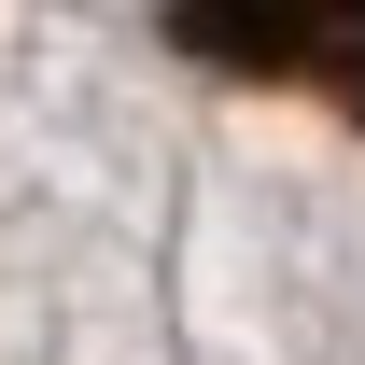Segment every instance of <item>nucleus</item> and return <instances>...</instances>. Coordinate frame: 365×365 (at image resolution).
<instances>
[{"mask_svg": "<svg viewBox=\"0 0 365 365\" xmlns=\"http://www.w3.org/2000/svg\"><path fill=\"white\" fill-rule=\"evenodd\" d=\"M169 43L225 56L253 85H309V98H337L365 127V0H182Z\"/></svg>", "mask_w": 365, "mask_h": 365, "instance_id": "nucleus-1", "label": "nucleus"}]
</instances>
